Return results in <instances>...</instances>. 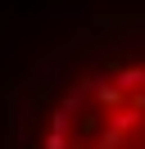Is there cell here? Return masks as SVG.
<instances>
[{
	"mask_svg": "<svg viewBox=\"0 0 145 149\" xmlns=\"http://www.w3.org/2000/svg\"><path fill=\"white\" fill-rule=\"evenodd\" d=\"M59 77H63V63H59V59H45V63L36 68V81H41L45 91H50V86H59Z\"/></svg>",
	"mask_w": 145,
	"mask_h": 149,
	"instance_id": "6da1fadb",
	"label": "cell"
}]
</instances>
